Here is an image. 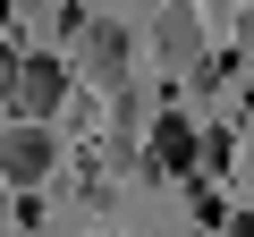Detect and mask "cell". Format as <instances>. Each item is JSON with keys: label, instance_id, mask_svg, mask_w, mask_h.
I'll return each instance as SVG.
<instances>
[{"label": "cell", "instance_id": "obj_2", "mask_svg": "<svg viewBox=\"0 0 254 237\" xmlns=\"http://www.w3.org/2000/svg\"><path fill=\"white\" fill-rule=\"evenodd\" d=\"M60 161L51 127H0V186H43Z\"/></svg>", "mask_w": 254, "mask_h": 237}, {"label": "cell", "instance_id": "obj_6", "mask_svg": "<svg viewBox=\"0 0 254 237\" xmlns=\"http://www.w3.org/2000/svg\"><path fill=\"white\" fill-rule=\"evenodd\" d=\"M229 237H254V212H237V220H229Z\"/></svg>", "mask_w": 254, "mask_h": 237}, {"label": "cell", "instance_id": "obj_4", "mask_svg": "<svg viewBox=\"0 0 254 237\" xmlns=\"http://www.w3.org/2000/svg\"><path fill=\"white\" fill-rule=\"evenodd\" d=\"M153 51H161L170 68H195V59H203V26H195V9H161V17H153Z\"/></svg>", "mask_w": 254, "mask_h": 237}, {"label": "cell", "instance_id": "obj_1", "mask_svg": "<svg viewBox=\"0 0 254 237\" xmlns=\"http://www.w3.org/2000/svg\"><path fill=\"white\" fill-rule=\"evenodd\" d=\"M60 102H68V59L26 51V59H17V118H26V127H51Z\"/></svg>", "mask_w": 254, "mask_h": 237}, {"label": "cell", "instance_id": "obj_5", "mask_svg": "<svg viewBox=\"0 0 254 237\" xmlns=\"http://www.w3.org/2000/svg\"><path fill=\"white\" fill-rule=\"evenodd\" d=\"M195 127H178V118H170V127H161V144H153V170H195Z\"/></svg>", "mask_w": 254, "mask_h": 237}, {"label": "cell", "instance_id": "obj_3", "mask_svg": "<svg viewBox=\"0 0 254 237\" xmlns=\"http://www.w3.org/2000/svg\"><path fill=\"white\" fill-rule=\"evenodd\" d=\"M76 59H85L102 85H127V59H136V43H127V26H110V17H76Z\"/></svg>", "mask_w": 254, "mask_h": 237}, {"label": "cell", "instance_id": "obj_7", "mask_svg": "<svg viewBox=\"0 0 254 237\" xmlns=\"http://www.w3.org/2000/svg\"><path fill=\"white\" fill-rule=\"evenodd\" d=\"M246 59H254V17H246Z\"/></svg>", "mask_w": 254, "mask_h": 237}]
</instances>
